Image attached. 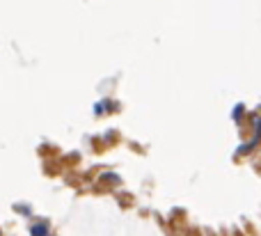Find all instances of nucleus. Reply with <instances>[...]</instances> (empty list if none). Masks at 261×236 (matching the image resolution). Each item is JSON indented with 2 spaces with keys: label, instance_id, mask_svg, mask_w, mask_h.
<instances>
[{
  "label": "nucleus",
  "instance_id": "obj_1",
  "mask_svg": "<svg viewBox=\"0 0 261 236\" xmlns=\"http://www.w3.org/2000/svg\"><path fill=\"white\" fill-rule=\"evenodd\" d=\"M32 236H46V227H32Z\"/></svg>",
  "mask_w": 261,
  "mask_h": 236
}]
</instances>
